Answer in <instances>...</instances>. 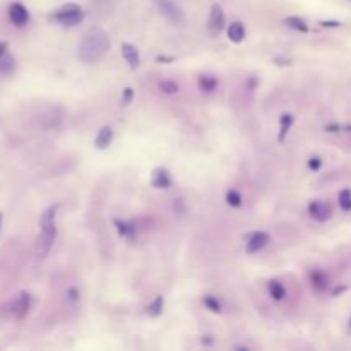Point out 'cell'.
<instances>
[{"label":"cell","instance_id":"6da1fadb","mask_svg":"<svg viewBox=\"0 0 351 351\" xmlns=\"http://www.w3.org/2000/svg\"><path fill=\"white\" fill-rule=\"evenodd\" d=\"M110 36L101 27H91L77 45V58L84 63H96L110 50Z\"/></svg>","mask_w":351,"mask_h":351},{"label":"cell","instance_id":"7a4b0ae2","mask_svg":"<svg viewBox=\"0 0 351 351\" xmlns=\"http://www.w3.org/2000/svg\"><path fill=\"white\" fill-rule=\"evenodd\" d=\"M53 19L60 26L72 27V26H77L79 22L84 19V10H82L77 3H67V5H62L60 9L53 14Z\"/></svg>","mask_w":351,"mask_h":351},{"label":"cell","instance_id":"3957f363","mask_svg":"<svg viewBox=\"0 0 351 351\" xmlns=\"http://www.w3.org/2000/svg\"><path fill=\"white\" fill-rule=\"evenodd\" d=\"M159 12L163 14V17L171 24H183L185 22V14L173 0H154Z\"/></svg>","mask_w":351,"mask_h":351},{"label":"cell","instance_id":"277c9868","mask_svg":"<svg viewBox=\"0 0 351 351\" xmlns=\"http://www.w3.org/2000/svg\"><path fill=\"white\" fill-rule=\"evenodd\" d=\"M225 26H226L225 12H223V9L218 3H214V5L211 7L209 21H207V31H209L211 36H218V34L225 29Z\"/></svg>","mask_w":351,"mask_h":351},{"label":"cell","instance_id":"5b68a950","mask_svg":"<svg viewBox=\"0 0 351 351\" xmlns=\"http://www.w3.org/2000/svg\"><path fill=\"white\" fill-rule=\"evenodd\" d=\"M55 238H57V231H43L39 233L38 240H36V245H34V252H36V257L41 261L45 259L46 255L50 254L51 247L55 243Z\"/></svg>","mask_w":351,"mask_h":351},{"label":"cell","instance_id":"8992f818","mask_svg":"<svg viewBox=\"0 0 351 351\" xmlns=\"http://www.w3.org/2000/svg\"><path fill=\"white\" fill-rule=\"evenodd\" d=\"M12 314L15 315V319H19V321H22V319H26V315L29 314V309H31V297L29 293H26V291H21V293L15 297V300L12 302Z\"/></svg>","mask_w":351,"mask_h":351},{"label":"cell","instance_id":"52a82bcc","mask_svg":"<svg viewBox=\"0 0 351 351\" xmlns=\"http://www.w3.org/2000/svg\"><path fill=\"white\" fill-rule=\"evenodd\" d=\"M309 214H310V218L315 219V221L324 223V221H327V219L331 218L333 211H331L329 204H326V202H322V201H312V202L309 204Z\"/></svg>","mask_w":351,"mask_h":351},{"label":"cell","instance_id":"ba28073f","mask_svg":"<svg viewBox=\"0 0 351 351\" xmlns=\"http://www.w3.org/2000/svg\"><path fill=\"white\" fill-rule=\"evenodd\" d=\"M269 235L264 233V231H255V233H252L249 237V240H247V252L249 254H255V252H259V250H262L264 247L269 243Z\"/></svg>","mask_w":351,"mask_h":351},{"label":"cell","instance_id":"9c48e42d","mask_svg":"<svg viewBox=\"0 0 351 351\" xmlns=\"http://www.w3.org/2000/svg\"><path fill=\"white\" fill-rule=\"evenodd\" d=\"M9 19L15 26H24L29 21V12H27V9L22 3L15 2L9 7Z\"/></svg>","mask_w":351,"mask_h":351},{"label":"cell","instance_id":"30bf717a","mask_svg":"<svg viewBox=\"0 0 351 351\" xmlns=\"http://www.w3.org/2000/svg\"><path fill=\"white\" fill-rule=\"evenodd\" d=\"M122 55L125 58V62L129 63L130 69H137L141 65V55H139V50L135 48L130 43H123L122 45Z\"/></svg>","mask_w":351,"mask_h":351},{"label":"cell","instance_id":"8fae6325","mask_svg":"<svg viewBox=\"0 0 351 351\" xmlns=\"http://www.w3.org/2000/svg\"><path fill=\"white\" fill-rule=\"evenodd\" d=\"M151 183H153L154 189H170L171 177L165 168H156L153 173V178H151Z\"/></svg>","mask_w":351,"mask_h":351},{"label":"cell","instance_id":"7c38bea8","mask_svg":"<svg viewBox=\"0 0 351 351\" xmlns=\"http://www.w3.org/2000/svg\"><path fill=\"white\" fill-rule=\"evenodd\" d=\"M310 285L317 291H326L329 288V278H327V274L322 273V271L314 269L312 273H310Z\"/></svg>","mask_w":351,"mask_h":351},{"label":"cell","instance_id":"4fadbf2b","mask_svg":"<svg viewBox=\"0 0 351 351\" xmlns=\"http://www.w3.org/2000/svg\"><path fill=\"white\" fill-rule=\"evenodd\" d=\"M111 141H113V130H111L110 127H101L96 139H94V146H96L98 149H106V147L111 144Z\"/></svg>","mask_w":351,"mask_h":351},{"label":"cell","instance_id":"5bb4252c","mask_svg":"<svg viewBox=\"0 0 351 351\" xmlns=\"http://www.w3.org/2000/svg\"><path fill=\"white\" fill-rule=\"evenodd\" d=\"M267 291H269L271 298L276 302L285 300V297H286V288L278 281V279H271V281L267 283Z\"/></svg>","mask_w":351,"mask_h":351},{"label":"cell","instance_id":"9a60e30c","mask_svg":"<svg viewBox=\"0 0 351 351\" xmlns=\"http://www.w3.org/2000/svg\"><path fill=\"white\" fill-rule=\"evenodd\" d=\"M197 84H199V89H201L202 93H213V91L218 87V79L214 77V75L202 74V75H199Z\"/></svg>","mask_w":351,"mask_h":351},{"label":"cell","instance_id":"2e32d148","mask_svg":"<svg viewBox=\"0 0 351 351\" xmlns=\"http://www.w3.org/2000/svg\"><path fill=\"white\" fill-rule=\"evenodd\" d=\"M293 122H295L293 115H290V113L281 115V118H279V135H278L279 142H283L286 139V135H288L291 125H293Z\"/></svg>","mask_w":351,"mask_h":351},{"label":"cell","instance_id":"e0dca14e","mask_svg":"<svg viewBox=\"0 0 351 351\" xmlns=\"http://www.w3.org/2000/svg\"><path fill=\"white\" fill-rule=\"evenodd\" d=\"M228 38L230 41L233 43H242L243 38H245V27H243L242 22H231L228 26Z\"/></svg>","mask_w":351,"mask_h":351},{"label":"cell","instance_id":"ac0fdd59","mask_svg":"<svg viewBox=\"0 0 351 351\" xmlns=\"http://www.w3.org/2000/svg\"><path fill=\"white\" fill-rule=\"evenodd\" d=\"M115 226H117L118 235L123 238H134L135 237V226L129 221H123V219H115Z\"/></svg>","mask_w":351,"mask_h":351},{"label":"cell","instance_id":"d6986e66","mask_svg":"<svg viewBox=\"0 0 351 351\" xmlns=\"http://www.w3.org/2000/svg\"><path fill=\"white\" fill-rule=\"evenodd\" d=\"M286 26H290L291 29L300 31V33H309V24H307L305 19L298 17V15H290V17L285 19Z\"/></svg>","mask_w":351,"mask_h":351},{"label":"cell","instance_id":"ffe728a7","mask_svg":"<svg viewBox=\"0 0 351 351\" xmlns=\"http://www.w3.org/2000/svg\"><path fill=\"white\" fill-rule=\"evenodd\" d=\"M163 309H165V300H163V297H156L149 305H147V315H151V317H159V315L163 314Z\"/></svg>","mask_w":351,"mask_h":351},{"label":"cell","instance_id":"44dd1931","mask_svg":"<svg viewBox=\"0 0 351 351\" xmlns=\"http://www.w3.org/2000/svg\"><path fill=\"white\" fill-rule=\"evenodd\" d=\"M202 303H204V307L207 310H211V312L214 314H221V303L216 297H213V295H204V298H202Z\"/></svg>","mask_w":351,"mask_h":351},{"label":"cell","instance_id":"7402d4cb","mask_svg":"<svg viewBox=\"0 0 351 351\" xmlns=\"http://www.w3.org/2000/svg\"><path fill=\"white\" fill-rule=\"evenodd\" d=\"M159 89L166 94H177L178 91H180V86H178V82H175V81L163 79V81H159Z\"/></svg>","mask_w":351,"mask_h":351},{"label":"cell","instance_id":"603a6c76","mask_svg":"<svg viewBox=\"0 0 351 351\" xmlns=\"http://www.w3.org/2000/svg\"><path fill=\"white\" fill-rule=\"evenodd\" d=\"M338 202H339V207H341L343 211H351V190L343 189L341 192H339Z\"/></svg>","mask_w":351,"mask_h":351},{"label":"cell","instance_id":"cb8c5ba5","mask_svg":"<svg viewBox=\"0 0 351 351\" xmlns=\"http://www.w3.org/2000/svg\"><path fill=\"white\" fill-rule=\"evenodd\" d=\"M226 202H228V206H231V207H240L243 199H242V195H240L238 190L231 189V190L226 192Z\"/></svg>","mask_w":351,"mask_h":351},{"label":"cell","instance_id":"d4e9b609","mask_svg":"<svg viewBox=\"0 0 351 351\" xmlns=\"http://www.w3.org/2000/svg\"><path fill=\"white\" fill-rule=\"evenodd\" d=\"M321 166H322V159L319 158V156H312V158L309 159V168L310 170L319 171V170H321Z\"/></svg>","mask_w":351,"mask_h":351},{"label":"cell","instance_id":"484cf974","mask_svg":"<svg viewBox=\"0 0 351 351\" xmlns=\"http://www.w3.org/2000/svg\"><path fill=\"white\" fill-rule=\"evenodd\" d=\"M10 69H14V60L12 58H5V60L0 58V70H2V72H9Z\"/></svg>","mask_w":351,"mask_h":351},{"label":"cell","instance_id":"4316f807","mask_svg":"<svg viewBox=\"0 0 351 351\" xmlns=\"http://www.w3.org/2000/svg\"><path fill=\"white\" fill-rule=\"evenodd\" d=\"M134 98V91L130 89V87H125L123 89V96H122V105H129L130 101H132Z\"/></svg>","mask_w":351,"mask_h":351},{"label":"cell","instance_id":"83f0119b","mask_svg":"<svg viewBox=\"0 0 351 351\" xmlns=\"http://www.w3.org/2000/svg\"><path fill=\"white\" fill-rule=\"evenodd\" d=\"M321 26H326V27H338V26H341L339 22L336 21H321Z\"/></svg>","mask_w":351,"mask_h":351},{"label":"cell","instance_id":"f1b7e54d","mask_svg":"<svg viewBox=\"0 0 351 351\" xmlns=\"http://www.w3.org/2000/svg\"><path fill=\"white\" fill-rule=\"evenodd\" d=\"M5 51H7V43L5 41H0V58L5 55Z\"/></svg>","mask_w":351,"mask_h":351},{"label":"cell","instance_id":"f546056e","mask_svg":"<svg viewBox=\"0 0 351 351\" xmlns=\"http://www.w3.org/2000/svg\"><path fill=\"white\" fill-rule=\"evenodd\" d=\"M158 62H173V57H158Z\"/></svg>","mask_w":351,"mask_h":351},{"label":"cell","instance_id":"4dcf8cb0","mask_svg":"<svg viewBox=\"0 0 351 351\" xmlns=\"http://www.w3.org/2000/svg\"><path fill=\"white\" fill-rule=\"evenodd\" d=\"M2 218L3 216H2V213H0V228H2Z\"/></svg>","mask_w":351,"mask_h":351},{"label":"cell","instance_id":"1f68e13d","mask_svg":"<svg viewBox=\"0 0 351 351\" xmlns=\"http://www.w3.org/2000/svg\"><path fill=\"white\" fill-rule=\"evenodd\" d=\"M350 331H351V319H350Z\"/></svg>","mask_w":351,"mask_h":351},{"label":"cell","instance_id":"d6a6232c","mask_svg":"<svg viewBox=\"0 0 351 351\" xmlns=\"http://www.w3.org/2000/svg\"><path fill=\"white\" fill-rule=\"evenodd\" d=\"M348 130H351V127H348Z\"/></svg>","mask_w":351,"mask_h":351}]
</instances>
